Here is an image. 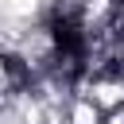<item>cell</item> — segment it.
<instances>
[{
  "mask_svg": "<svg viewBox=\"0 0 124 124\" xmlns=\"http://www.w3.org/2000/svg\"><path fill=\"white\" fill-rule=\"evenodd\" d=\"M101 120H105V112L93 101H85V97H74L70 101V124H101Z\"/></svg>",
  "mask_w": 124,
  "mask_h": 124,
  "instance_id": "cell-1",
  "label": "cell"
}]
</instances>
